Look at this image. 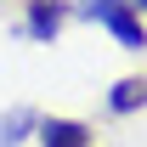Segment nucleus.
Here are the masks:
<instances>
[{"mask_svg":"<svg viewBox=\"0 0 147 147\" xmlns=\"http://www.w3.org/2000/svg\"><path fill=\"white\" fill-rule=\"evenodd\" d=\"M79 11L91 23H102L125 51H147V28H142V17H136V0H85Z\"/></svg>","mask_w":147,"mask_h":147,"instance_id":"nucleus-1","label":"nucleus"},{"mask_svg":"<svg viewBox=\"0 0 147 147\" xmlns=\"http://www.w3.org/2000/svg\"><path fill=\"white\" fill-rule=\"evenodd\" d=\"M62 17H68V6L62 0H28V40H57V28H62Z\"/></svg>","mask_w":147,"mask_h":147,"instance_id":"nucleus-2","label":"nucleus"},{"mask_svg":"<svg viewBox=\"0 0 147 147\" xmlns=\"http://www.w3.org/2000/svg\"><path fill=\"white\" fill-rule=\"evenodd\" d=\"M40 147H91V130L79 119H40Z\"/></svg>","mask_w":147,"mask_h":147,"instance_id":"nucleus-3","label":"nucleus"},{"mask_svg":"<svg viewBox=\"0 0 147 147\" xmlns=\"http://www.w3.org/2000/svg\"><path fill=\"white\" fill-rule=\"evenodd\" d=\"M108 108H113V113H136V108H147V79H136V74H130V79H119V85L108 91Z\"/></svg>","mask_w":147,"mask_h":147,"instance_id":"nucleus-4","label":"nucleus"},{"mask_svg":"<svg viewBox=\"0 0 147 147\" xmlns=\"http://www.w3.org/2000/svg\"><path fill=\"white\" fill-rule=\"evenodd\" d=\"M23 130H40V119H34L28 108H17L6 125H0V147H17V142H23Z\"/></svg>","mask_w":147,"mask_h":147,"instance_id":"nucleus-5","label":"nucleus"},{"mask_svg":"<svg viewBox=\"0 0 147 147\" xmlns=\"http://www.w3.org/2000/svg\"><path fill=\"white\" fill-rule=\"evenodd\" d=\"M136 6H147V0H136Z\"/></svg>","mask_w":147,"mask_h":147,"instance_id":"nucleus-6","label":"nucleus"}]
</instances>
